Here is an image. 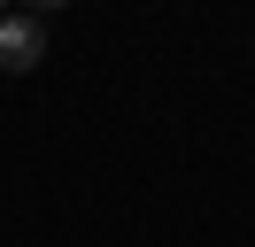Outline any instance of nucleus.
Returning <instances> with one entry per match:
<instances>
[{
  "instance_id": "f257e3e1",
  "label": "nucleus",
  "mask_w": 255,
  "mask_h": 247,
  "mask_svg": "<svg viewBox=\"0 0 255 247\" xmlns=\"http://www.w3.org/2000/svg\"><path fill=\"white\" fill-rule=\"evenodd\" d=\"M39 62H47V23L23 15V8H8V15H0V70H8V77H31Z\"/></svg>"
},
{
  "instance_id": "f03ea898",
  "label": "nucleus",
  "mask_w": 255,
  "mask_h": 247,
  "mask_svg": "<svg viewBox=\"0 0 255 247\" xmlns=\"http://www.w3.org/2000/svg\"><path fill=\"white\" fill-rule=\"evenodd\" d=\"M16 8H23V15H39V23H47V15H62L70 0H16Z\"/></svg>"
},
{
  "instance_id": "7ed1b4c3",
  "label": "nucleus",
  "mask_w": 255,
  "mask_h": 247,
  "mask_svg": "<svg viewBox=\"0 0 255 247\" xmlns=\"http://www.w3.org/2000/svg\"><path fill=\"white\" fill-rule=\"evenodd\" d=\"M8 8H16V0H0V15H8Z\"/></svg>"
}]
</instances>
